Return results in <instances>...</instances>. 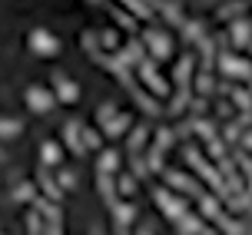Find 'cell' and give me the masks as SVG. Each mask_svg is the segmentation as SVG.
Instances as JSON below:
<instances>
[{
	"mask_svg": "<svg viewBox=\"0 0 252 235\" xmlns=\"http://www.w3.org/2000/svg\"><path fill=\"white\" fill-rule=\"evenodd\" d=\"M129 173H136L139 179H150V159H143L139 152H129Z\"/></svg>",
	"mask_w": 252,
	"mask_h": 235,
	"instance_id": "30",
	"label": "cell"
},
{
	"mask_svg": "<svg viewBox=\"0 0 252 235\" xmlns=\"http://www.w3.org/2000/svg\"><path fill=\"white\" fill-rule=\"evenodd\" d=\"M83 143H87V149H96V152H100V149H103L100 129H93V126H83Z\"/></svg>",
	"mask_w": 252,
	"mask_h": 235,
	"instance_id": "37",
	"label": "cell"
},
{
	"mask_svg": "<svg viewBox=\"0 0 252 235\" xmlns=\"http://www.w3.org/2000/svg\"><path fill=\"white\" fill-rule=\"evenodd\" d=\"M213 60H216V40L202 37L199 40V70H213Z\"/></svg>",
	"mask_w": 252,
	"mask_h": 235,
	"instance_id": "24",
	"label": "cell"
},
{
	"mask_svg": "<svg viewBox=\"0 0 252 235\" xmlns=\"http://www.w3.org/2000/svg\"><path fill=\"white\" fill-rule=\"evenodd\" d=\"M159 176H163V182H166V186H169V189H176V192H183V196H196V199L202 196V189L196 186V182H192V179H189V176L183 173V169H163Z\"/></svg>",
	"mask_w": 252,
	"mask_h": 235,
	"instance_id": "9",
	"label": "cell"
},
{
	"mask_svg": "<svg viewBox=\"0 0 252 235\" xmlns=\"http://www.w3.org/2000/svg\"><path fill=\"white\" fill-rule=\"evenodd\" d=\"M37 209L43 212V219H47V225H50V232H63L60 202H53V199H37Z\"/></svg>",
	"mask_w": 252,
	"mask_h": 235,
	"instance_id": "13",
	"label": "cell"
},
{
	"mask_svg": "<svg viewBox=\"0 0 252 235\" xmlns=\"http://www.w3.org/2000/svg\"><path fill=\"white\" fill-rule=\"evenodd\" d=\"M216 222L222 225V232H229V235H239V232H252L249 225L246 222H239V219H229L226 212H219V215H216Z\"/></svg>",
	"mask_w": 252,
	"mask_h": 235,
	"instance_id": "26",
	"label": "cell"
},
{
	"mask_svg": "<svg viewBox=\"0 0 252 235\" xmlns=\"http://www.w3.org/2000/svg\"><path fill=\"white\" fill-rule=\"evenodd\" d=\"M173 225H176V232H179V235H199V232H213V229H209V225L202 222L199 215H189V212L183 215V219H176Z\"/></svg>",
	"mask_w": 252,
	"mask_h": 235,
	"instance_id": "16",
	"label": "cell"
},
{
	"mask_svg": "<svg viewBox=\"0 0 252 235\" xmlns=\"http://www.w3.org/2000/svg\"><path fill=\"white\" fill-rule=\"evenodd\" d=\"M20 133H24V123H20V119H10V116H7V119H3V136L13 139V136H20Z\"/></svg>",
	"mask_w": 252,
	"mask_h": 235,
	"instance_id": "43",
	"label": "cell"
},
{
	"mask_svg": "<svg viewBox=\"0 0 252 235\" xmlns=\"http://www.w3.org/2000/svg\"><path fill=\"white\" fill-rule=\"evenodd\" d=\"M206 152H209V159H213V162L226 159V139H209V143H206Z\"/></svg>",
	"mask_w": 252,
	"mask_h": 235,
	"instance_id": "38",
	"label": "cell"
},
{
	"mask_svg": "<svg viewBox=\"0 0 252 235\" xmlns=\"http://www.w3.org/2000/svg\"><path fill=\"white\" fill-rule=\"evenodd\" d=\"M189 103H192V99H189V93H186V87H183V89H179V93H176V96L169 99V116H179V113L186 110Z\"/></svg>",
	"mask_w": 252,
	"mask_h": 235,
	"instance_id": "35",
	"label": "cell"
},
{
	"mask_svg": "<svg viewBox=\"0 0 252 235\" xmlns=\"http://www.w3.org/2000/svg\"><path fill=\"white\" fill-rule=\"evenodd\" d=\"M27 43H30V50H33L37 57H57V53L63 50L60 47V37H57V33H50V30H43V27L30 30Z\"/></svg>",
	"mask_w": 252,
	"mask_h": 235,
	"instance_id": "3",
	"label": "cell"
},
{
	"mask_svg": "<svg viewBox=\"0 0 252 235\" xmlns=\"http://www.w3.org/2000/svg\"><path fill=\"white\" fill-rule=\"evenodd\" d=\"M229 99L239 106V110H252V89H242V87H232Z\"/></svg>",
	"mask_w": 252,
	"mask_h": 235,
	"instance_id": "34",
	"label": "cell"
},
{
	"mask_svg": "<svg viewBox=\"0 0 252 235\" xmlns=\"http://www.w3.org/2000/svg\"><path fill=\"white\" fill-rule=\"evenodd\" d=\"M129 126H133V113H116L110 123H103V136L106 139H120Z\"/></svg>",
	"mask_w": 252,
	"mask_h": 235,
	"instance_id": "15",
	"label": "cell"
},
{
	"mask_svg": "<svg viewBox=\"0 0 252 235\" xmlns=\"http://www.w3.org/2000/svg\"><path fill=\"white\" fill-rule=\"evenodd\" d=\"M153 202H156V209L163 212L169 222H176V219L186 215V199L176 196V192H169V189H163V186L153 189Z\"/></svg>",
	"mask_w": 252,
	"mask_h": 235,
	"instance_id": "1",
	"label": "cell"
},
{
	"mask_svg": "<svg viewBox=\"0 0 252 235\" xmlns=\"http://www.w3.org/2000/svg\"><path fill=\"white\" fill-rule=\"evenodd\" d=\"M163 152H166V149H159L156 143L150 146V156H146V159H150V169H153V173H163V169H166V162H163Z\"/></svg>",
	"mask_w": 252,
	"mask_h": 235,
	"instance_id": "39",
	"label": "cell"
},
{
	"mask_svg": "<svg viewBox=\"0 0 252 235\" xmlns=\"http://www.w3.org/2000/svg\"><path fill=\"white\" fill-rule=\"evenodd\" d=\"M120 169V152L116 149H100L96 156V173H116Z\"/></svg>",
	"mask_w": 252,
	"mask_h": 235,
	"instance_id": "21",
	"label": "cell"
},
{
	"mask_svg": "<svg viewBox=\"0 0 252 235\" xmlns=\"http://www.w3.org/2000/svg\"><path fill=\"white\" fill-rule=\"evenodd\" d=\"M242 129H246V126H242L239 119H232V123L222 129V139H226V143H239V139H242Z\"/></svg>",
	"mask_w": 252,
	"mask_h": 235,
	"instance_id": "40",
	"label": "cell"
},
{
	"mask_svg": "<svg viewBox=\"0 0 252 235\" xmlns=\"http://www.w3.org/2000/svg\"><path fill=\"white\" fill-rule=\"evenodd\" d=\"M47 169H50V166H43V162H40V169H37V186H40V192H43L47 199L60 202L66 189H63V186H60V179H53V176L47 173Z\"/></svg>",
	"mask_w": 252,
	"mask_h": 235,
	"instance_id": "10",
	"label": "cell"
},
{
	"mask_svg": "<svg viewBox=\"0 0 252 235\" xmlns=\"http://www.w3.org/2000/svg\"><path fill=\"white\" fill-rule=\"evenodd\" d=\"M242 10H246V0H232V3H222V7L216 10V20L229 24V20H232V13H242Z\"/></svg>",
	"mask_w": 252,
	"mask_h": 235,
	"instance_id": "29",
	"label": "cell"
},
{
	"mask_svg": "<svg viewBox=\"0 0 252 235\" xmlns=\"http://www.w3.org/2000/svg\"><path fill=\"white\" fill-rule=\"evenodd\" d=\"M116 173H96V192L103 196L106 202V209H113L116 202H120V186H116Z\"/></svg>",
	"mask_w": 252,
	"mask_h": 235,
	"instance_id": "11",
	"label": "cell"
},
{
	"mask_svg": "<svg viewBox=\"0 0 252 235\" xmlns=\"http://www.w3.org/2000/svg\"><path fill=\"white\" fill-rule=\"evenodd\" d=\"M189 106H192V113H196V116H202V113H209V96H192V103H189Z\"/></svg>",
	"mask_w": 252,
	"mask_h": 235,
	"instance_id": "46",
	"label": "cell"
},
{
	"mask_svg": "<svg viewBox=\"0 0 252 235\" xmlns=\"http://www.w3.org/2000/svg\"><path fill=\"white\" fill-rule=\"evenodd\" d=\"M57 179H60L63 189H76V186H80V179H76L73 169H60V173H57Z\"/></svg>",
	"mask_w": 252,
	"mask_h": 235,
	"instance_id": "42",
	"label": "cell"
},
{
	"mask_svg": "<svg viewBox=\"0 0 252 235\" xmlns=\"http://www.w3.org/2000/svg\"><path fill=\"white\" fill-rule=\"evenodd\" d=\"M113 17H116V27H126V30H129V33H133V30H136V20H133V17H129V13H123V10H113Z\"/></svg>",
	"mask_w": 252,
	"mask_h": 235,
	"instance_id": "44",
	"label": "cell"
},
{
	"mask_svg": "<svg viewBox=\"0 0 252 235\" xmlns=\"http://www.w3.org/2000/svg\"><path fill=\"white\" fill-rule=\"evenodd\" d=\"M116 113H120V110H116V103H113V99H106V103H100V106H96V123H100V126L110 123Z\"/></svg>",
	"mask_w": 252,
	"mask_h": 235,
	"instance_id": "36",
	"label": "cell"
},
{
	"mask_svg": "<svg viewBox=\"0 0 252 235\" xmlns=\"http://www.w3.org/2000/svg\"><path fill=\"white\" fill-rule=\"evenodd\" d=\"M143 43H146V50H150V57L156 63L173 57V40L166 37L163 30H143Z\"/></svg>",
	"mask_w": 252,
	"mask_h": 235,
	"instance_id": "5",
	"label": "cell"
},
{
	"mask_svg": "<svg viewBox=\"0 0 252 235\" xmlns=\"http://www.w3.org/2000/svg\"><path fill=\"white\" fill-rule=\"evenodd\" d=\"M60 159H63V146L60 143H40V162L43 166H60Z\"/></svg>",
	"mask_w": 252,
	"mask_h": 235,
	"instance_id": "20",
	"label": "cell"
},
{
	"mask_svg": "<svg viewBox=\"0 0 252 235\" xmlns=\"http://www.w3.org/2000/svg\"><path fill=\"white\" fill-rule=\"evenodd\" d=\"M110 212H113V232H126L133 225V219H136V206L133 202H116Z\"/></svg>",
	"mask_w": 252,
	"mask_h": 235,
	"instance_id": "14",
	"label": "cell"
},
{
	"mask_svg": "<svg viewBox=\"0 0 252 235\" xmlns=\"http://www.w3.org/2000/svg\"><path fill=\"white\" fill-rule=\"evenodd\" d=\"M139 182H143V179H139L136 173H120V176H116L120 196H136V192H139Z\"/></svg>",
	"mask_w": 252,
	"mask_h": 235,
	"instance_id": "22",
	"label": "cell"
},
{
	"mask_svg": "<svg viewBox=\"0 0 252 235\" xmlns=\"http://www.w3.org/2000/svg\"><path fill=\"white\" fill-rule=\"evenodd\" d=\"M249 89H252V80H249Z\"/></svg>",
	"mask_w": 252,
	"mask_h": 235,
	"instance_id": "51",
	"label": "cell"
},
{
	"mask_svg": "<svg viewBox=\"0 0 252 235\" xmlns=\"http://www.w3.org/2000/svg\"><path fill=\"white\" fill-rule=\"evenodd\" d=\"M216 76H213V70H199L196 73V83H192V89H196V96H213L216 93Z\"/></svg>",
	"mask_w": 252,
	"mask_h": 235,
	"instance_id": "19",
	"label": "cell"
},
{
	"mask_svg": "<svg viewBox=\"0 0 252 235\" xmlns=\"http://www.w3.org/2000/svg\"><path fill=\"white\" fill-rule=\"evenodd\" d=\"M120 3H126V10H133L136 17H146V7H143L139 0H120Z\"/></svg>",
	"mask_w": 252,
	"mask_h": 235,
	"instance_id": "48",
	"label": "cell"
},
{
	"mask_svg": "<svg viewBox=\"0 0 252 235\" xmlns=\"http://www.w3.org/2000/svg\"><path fill=\"white\" fill-rule=\"evenodd\" d=\"M63 146L73 152L76 159H83L90 149H87V143H83V123H76V119H66L63 123Z\"/></svg>",
	"mask_w": 252,
	"mask_h": 235,
	"instance_id": "7",
	"label": "cell"
},
{
	"mask_svg": "<svg viewBox=\"0 0 252 235\" xmlns=\"http://www.w3.org/2000/svg\"><path fill=\"white\" fill-rule=\"evenodd\" d=\"M53 89H57V99H60L63 106H76L80 103V93H83L80 83H73L63 70H53Z\"/></svg>",
	"mask_w": 252,
	"mask_h": 235,
	"instance_id": "6",
	"label": "cell"
},
{
	"mask_svg": "<svg viewBox=\"0 0 252 235\" xmlns=\"http://www.w3.org/2000/svg\"><path fill=\"white\" fill-rule=\"evenodd\" d=\"M163 17H166V20H169L173 27H179V24H183V13H179L176 7H173V3H163Z\"/></svg>",
	"mask_w": 252,
	"mask_h": 235,
	"instance_id": "45",
	"label": "cell"
},
{
	"mask_svg": "<svg viewBox=\"0 0 252 235\" xmlns=\"http://www.w3.org/2000/svg\"><path fill=\"white\" fill-rule=\"evenodd\" d=\"M192 66H196V57H192V53H183L179 63H176V70H173V83H176V87H186V83H189Z\"/></svg>",
	"mask_w": 252,
	"mask_h": 235,
	"instance_id": "17",
	"label": "cell"
},
{
	"mask_svg": "<svg viewBox=\"0 0 252 235\" xmlns=\"http://www.w3.org/2000/svg\"><path fill=\"white\" fill-rule=\"evenodd\" d=\"M100 47L106 50V53H116V50H120V33H116L113 27L100 30Z\"/></svg>",
	"mask_w": 252,
	"mask_h": 235,
	"instance_id": "31",
	"label": "cell"
},
{
	"mask_svg": "<svg viewBox=\"0 0 252 235\" xmlns=\"http://www.w3.org/2000/svg\"><path fill=\"white\" fill-rule=\"evenodd\" d=\"M146 136H150V126L139 123L136 129L129 133V152H139V149H143V143H146Z\"/></svg>",
	"mask_w": 252,
	"mask_h": 235,
	"instance_id": "32",
	"label": "cell"
},
{
	"mask_svg": "<svg viewBox=\"0 0 252 235\" xmlns=\"http://www.w3.org/2000/svg\"><path fill=\"white\" fill-rule=\"evenodd\" d=\"M249 186H252V179H249Z\"/></svg>",
	"mask_w": 252,
	"mask_h": 235,
	"instance_id": "52",
	"label": "cell"
},
{
	"mask_svg": "<svg viewBox=\"0 0 252 235\" xmlns=\"http://www.w3.org/2000/svg\"><path fill=\"white\" fill-rule=\"evenodd\" d=\"M199 33H202L199 24H189V27H186V40H189V43H199V40H202Z\"/></svg>",
	"mask_w": 252,
	"mask_h": 235,
	"instance_id": "47",
	"label": "cell"
},
{
	"mask_svg": "<svg viewBox=\"0 0 252 235\" xmlns=\"http://www.w3.org/2000/svg\"><path fill=\"white\" fill-rule=\"evenodd\" d=\"M239 149H246V152H252V129L246 133V136L239 139Z\"/></svg>",
	"mask_w": 252,
	"mask_h": 235,
	"instance_id": "49",
	"label": "cell"
},
{
	"mask_svg": "<svg viewBox=\"0 0 252 235\" xmlns=\"http://www.w3.org/2000/svg\"><path fill=\"white\" fill-rule=\"evenodd\" d=\"M173 139H179L176 129H166V126H163V129H156V146H159V149H169V146H173Z\"/></svg>",
	"mask_w": 252,
	"mask_h": 235,
	"instance_id": "41",
	"label": "cell"
},
{
	"mask_svg": "<svg viewBox=\"0 0 252 235\" xmlns=\"http://www.w3.org/2000/svg\"><path fill=\"white\" fill-rule=\"evenodd\" d=\"M24 103L30 113H37V116H43V113H50L60 99H57V89H47V87H27L24 93Z\"/></svg>",
	"mask_w": 252,
	"mask_h": 235,
	"instance_id": "2",
	"label": "cell"
},
{
	"mask_svg": "<svg viewBox=\"0 0 252 235\" xmlns=\"http://www.w3.org/2000/svg\"><path fill=\"white\" fill-rule=\"evenodd\" d=\"M24 225H27V232H50V225H47V219H43V212L33 206V212H27V219H24Z\"/></svg>",
	"mask_w": 252,
	"mask_h": 235,
	"instance_id": "25",
	"label": "cell"
},
{
	"mask_svg": "<svg viewBox=\"0 0 252 235\" xmlns=\"http://www.w3.org/2000/svg\"><path fill=\"white\" fill-rule=\"evenodd\" d=\"M87 3H93V7H100V3H103V0H87Z\"/></svg>",
	"mask_w": 252,
	"mask_h": 235,
	"instance_id": "50",
	"label": "cell"
},
{
	"mask_svg": "<svg viewBox=\"0 0 252 235\" xmlns=\"http://www.w3.org/2000/svg\"><path fill=\"white\" fill-rule=\"evenodd\" d=\"M37 189H40V186H37ZM37 189L30 186V182H20V186H13L10 196L17 199V202H37Z\"/></svg>",
	"mask_w": 252,
	"mask_h": 235,
	"instance_id": "33",
	"label": "cell"
},
{
	"mask_svg": "<svg viewBox=\"0 0 252 235\" xmlns=\"http://www.w3.org/2000/svg\"><path fill=\"white\" fill-rule=\"evenodd\" d=\"M219 212H222L219 199H216L213 192H202V196H199V215H202V219H216Z\"/></svg>",
	"mask_w": 252,
	"mask_h": 235,
	"instance_id": "23",
	"label": "cell"
},
{
	"mask_svg": "<svg viewBox=\"0 0 252 235\" xmlns=\"http://www.w3.org/2000/svg\"><path fill=\"white\" fill-rule=\"evenodd\" d=\"M192 133L209 143V139H216V126L209 123V119H202V116H192Z\"/></svg>",
	"mask_w": 252,
	"mask_h": 235,
	"instance_id": "27",
	"label": "cell"
},
{
	"mask_svg": "<svg viewBox=\"0 0 252 235\" xmlns=\"http://www.w3.org/2000/svg\"><path fill=\"white\" fill-rule=\"evenodd\" d=\"M116 57H120V63H126V66H139V63L146 60V57H143V43H139V40L126 43L123 50H116Z\"/></svg>",
	"mask_w": 252,
	"mask_h": 235,
	"instance_id": "18",
	"label": "cell"
},
{
	"mask_svg": "<svg viewBox=\"0 0 252 235\" xmlns=\"http://www.w3.org/2000/svg\"><path fill=\"white\" fill-rule=\"evenodd\" d=\"M219 73L226 80H252V63L242 60V57H232L229 50L219 53Z\"/></svg>",
	"mask_w": 252,
	"mask_h": 235,
	"instance_id": "4",
	"label": "cell"
},
{
	"mask_svg": "<svg viewBox=\"0 0 252 235\" xmlns=\"http://www.w3.org/2000/svg\"><path fill=\"white\" fill-rule=\"evenodd\" d=\"M229 40H232V47H236V50L252 47V20H246V17L232 20V24H229Z\"/></svg>",
	"mask_w": 252,
	"mask_h": 235,
	"instance_id": "12",
	"label": "cell"
},
{
	"mask_svg": "<svg viewBox=\"0 0 252 235\" xmlns=\"http://www.w3.org/2000/svg\"><path fill=\"white\" fill-rule=\"evenodd\" d=\"M229 209L236 212V215H246V212H252V196H246V192L229 196Z\"/></svg>",
	"mask_w": 252,
	"mask_h": 235,
	"instance_id": "28",
	"label": "cell"
},
{
	"mask_svg": "<svg viewBox=\"0 0 252 235\" xmlns=\"http://www.w3.org/2000/svg\"><path fill=\"white\" fill-rule=\"evenodd\" d=\"M136 70H139V80H143V87H146V89H153L156 96H169V83L156 73V60H143Z\"/></svg>",
	"mask_w": 252,
	"mask_h": 235,
	"instance_id": "8",
	"label": "cell"
}]
</instances>
